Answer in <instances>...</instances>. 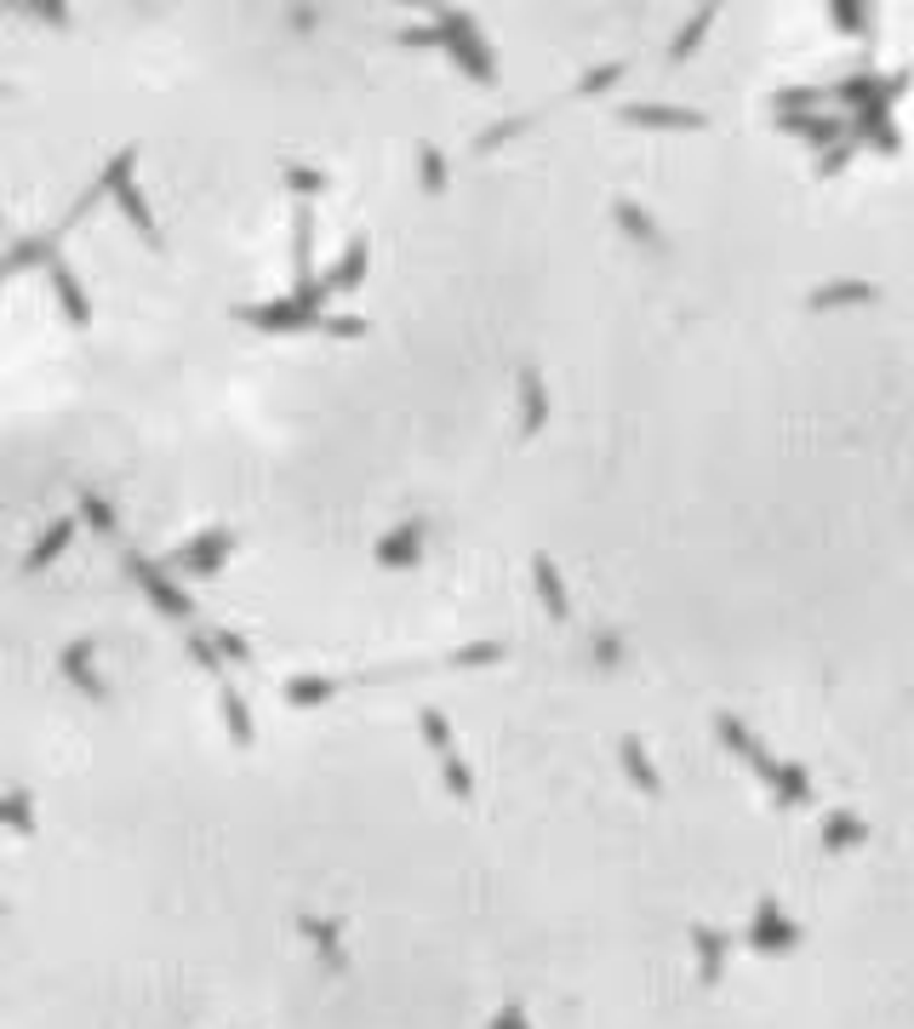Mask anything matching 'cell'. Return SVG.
I'll list each match as a JSON object with an SVG mask.
<instances>
[{"mask_svg":"<svg viewBox=\"0 0 914 1029\" xmlns=\"http://www.w3.org/2000/svg\"><path fill=\"white\" fill-rule=\"evenodd\" d=\"M435 35H441V46L457 58V69L469 74V81H480V86H492L497 81V63H492V46L474 35V17L469 12H435Z\"/></svg>","mask_w":914,"mask_h":1029,"instance_id":"1","label":"cell"},{"mask_svg":"<svg viewBox=\"0 0 914 1029\" xmlns=\"http://www.w3.org/2000/svg\"><path fill=\"white\" fill-rule=\"evenodd\" d=\"M132 161H138L132 149H126V155H115V161H109V172H104V184H97V189H115L120 212L138 223V235H143L149 246H161V230H155V218H149V200H143V189L132 184Z\"/></svg>","mask_w":914,"mask_h":1029,"instance_id":"2","label":"cell"},{"mask_svg":"<svg viewBox=\"0 0 914 1029\" xmlns=\"http://www.w3.org/2000/svg\"><path fill=\"white\" fill-rule=\"evenodd\" d=\"M126 572H132V584L155 600V607L166 612V618H195V600L177 589L172 578H166V566H155V561H143V556H126Z\"/></svg>","mask_w":914,"mask_h":1029,"instance_id":"3","label":"cell"},{"mask_svg":"<svg viewBox=\"0 0 914 1029\" xmlns=\"http://www.w3.org/2000/svg\"><path fill=\"white\" fill-rule=\"evenodd\" d=\"M749 944L760 949V956H789V949L800 944V926H795L789 915L777 910V898H772V892L754 903V926H749Z\"/></svg>","mask_w":914,"mask_h":1029,"instance_id":"4","label":"cell"},{"mask_svg":"<svg viewBox=\"0 0 914 1029\" xmlns=\"http://www.w3.org/2000/svg\"><path fill=\"white\" fill-rule=\"evenodd\" d=\"M228 549H235V533H228V526H207V533H200L195 543L177 549L172 566H177V572H189V578H218V566H223Z\"/></svg>","mask_w":914,"mask_h":1029,"instance_id":"5","label":"cell"},{"mask_svg":"<svg viewBox=\"0 0 914 1029\" xmlns=\"http://www.w3.org/2000/svg\"><path fill=\"white\" fill-rule=\"evenodd\" d=\"M623 127H657V132H703L708 115L703 109H686V104H629L618 109Z\"/></svg>","mask_w":914,"mask_h":1029,"instance_id":"6","label":"cell"},{"mask_svg":"<svg viewBox=\"0 0 914 1029\" xmlns=\"http://www.w3.org/2000/svg\"><path fill=\"white\" fill-rule=\"evenodd\" d=\"M235 320L263 326V332H315V315H303L292 297H274V304H241Z\"/></svg>","mask_w":914,"mask_h":1029,"instance_id":"7","label":"cell"},{"mask_svg":"<svg viewBox=\"0 0 914 1029\" xmlns=\"http://www.w3.org/2000/svg\"><path fill=\"white\" fill-rule=\"evenodd\" d=\"M418 556H423V521H400L389 538H377V561L389 572H412Z\"/></svg>","mask_w":914,"mask_h":1029,"instance_id":"8","label":"cell"},{"mask_svg":"<svg viewBox=\"0 0 914 1029\" xmlns=\"http://www.w3.org/2000/svg\"><path fill=\"white\" fill-rule=\"evenodd\" d=\"M612 212H618V230L634 241V246H641V253H652V258H664L669 253V241H664V230H657V223L641 212V207H634V200L629 195H618L612 200Z\"/></svg>","mask_w":914,"mask_h":1029,"instance_id":"9","label":"cell"},{"mask_svg":"<svg viewBox=\"0 0 914 1029\" xmlns=\"http://www.w3.org/2000/svg\"><path fill=\"white\" fill-rule=\"evenodd\" d=\"M715 733H720V744H726V749H731V756H738V761H749V767H754L760 777H772V767H777V761L766 756V749H760V738L749 733L743 721H731V715H720V721H715Z\"/></svg>","mask_w":914,"mask_h":1029,"instance_id":"10","label":"cell"},{"mask_svg":"<svg viewBox=\"0 0 914 1029\" xmlns=\"http://www.w3.org/2000/svg\"><path fill=\"white\" fill-rule=\"evenodd\" d=\"M549 418V389H543V372L538 366H520V430L538 435Z\"/></svg>","mask_w":914,"mask_h":1029,"instance_id":"11","label":"cell"},{"mask_svg":"<svg viewBox=\"0 0 914 1029\" xmlns=\"http://www.w3.org/2000/svg\"><path fill=\"white\" fill-rule=\"evenodd\" d=\"M880 297V287L875 281H829V287H818L806 297L811 309H852V304H875Z\"/></svg>","mask_w":914,"mask_h":1029,"instance_id":"12","label":"cell"},{"mask_svg":"<svg viewBox=\"0 0 914 1029\" xmlns=\"http://www.w3.org/2000/svg\"><path fill=\"white\" fill-rule=\"evenodd\" d=\"M531 578H538V600L549 607V618L566 623L572 618V600H566V584H561V566H554L549 556H538V561H531Z\"/></svg>","mask_w":914,"mask_h":1029,"instance_id":"13","label":"cell"},{"mask_svg":"<svg viewBox=\"0 0 914 1029\" xmlns=\"http://www.w3.org/2000/svg\"><path fill=\"white\" fill-rule=\"evenodd\" d=\"M777 127L806 138L811 149H834V138H841V120L834 115H777Z\"/></svg>","mask_w":914,"mask_h":1029,"instance_id":"14","label":"cell"},{"mask_svg":"<svg viewBox=\"0 0 914 1029\" xmlns=\"http://www.w3.org/2000/svg\"><path fill=\"white\" fill-rule=\"evenodd\" d=\"M692 949H698V978L703 984H720V967H726V938L715 926H692Z\"/></svg>","mask_w":914,"mask_h":1029,"instance_id":"15","label":"cell"},{"mask_svg":"<svg viewBox=\"0 0 914 1029\" xmlns=\"http://www.w3.org/2000/svg\"><path fill=\"white\" fill-rule=\"evenodd\" d=\"M292 269H297V287L315 281V223H309V207H297V218H292Z\"/></svg>","mask_w":914,"mask_h":1029,"instance_id":"16","label":"cell"},{"mask_svg":"<svg viewBox=\"0 0 914 1029\" xmlns=\"http://www.w3.org/2000/svg\"><path fill=\"white\" fill-rule=\"evenodd\" d=\"M766 784H772V795H777V807H806V800H811V784H806V772H800L795 761H777Z\"/></svg>","mask_w":914,"mask_h":1029,"instance_id":"17","label":"cell"},{"mask_svg":"<svg viewBox=\"0 0 914 1029\" xmlns=\"http://www.w3.org/2000/svg\"><path fill=\"white\" fill-rule=\"evenodd\" d=\"M823 846L829 852H846V846H869V823L852 818V812H829L823 818Z\"/></svg>","mask_w":914,"mask_h":1029,"instance_id":"18","label":"cell"},{"mask_svg":"<svg viewBox=\"0 0 914 1029\" xmlns=\"http://www.w3.org/2000/svg\"><path fill=\"white\" fill-rule=\"evenodd\" d=\"M46 269H52V287H58V297H63V315L74 320V326H86V297H81V281H74V274H69V264L52 253V258H46Z\"/></svg>","mask_w":914,"mask_h":1029,"instance_id":"19","label":"cell"},{"mask_svg":"<svg viewBox=\"0 0 914 1029\" xmlns=\"http://www.w3.org/2000/svg\"><path fill=\"white\" fill-rule=\"evenodd\" d=\"M623 772L641 784V795H664V777H657V767H652V756H646L641 738H623Z\"/></svg>","mask_w":914,"mask_h":1029,"instance_id":"20","label":"cell"},{"mask_svg":"<svg viewBox=\"0 0 914 1029\" xmlns=\"http://www.w3.org/2000/svg\"><path fill=\"white\" fill-rule=\"evenodd\" d=\"M303 938H315V949H320V956H326V967H332V972H343L349 961H343V926L338 921H315V915H303Z\"/></svg>","mask_w":914,"mask_h":1029,"instance_id":"21","label":"cell"},{"mask_svg":"<svg viewBox=\"0 0 914 1029\" xmlns=\"http://www.w3.org/2000/svg\"><path fill=\"white\" fill-rule=\"evenodd\" d=\"M366 253H372L366 235H354V241L343 246V264L332 269V281H326V287H338V292H354V287H361V281H366Z\"/></svg>","mask_w":914,"mask_h":1029,"instance_id":"22","label":"cell"},{"mask_svg":"<svg viewBox=\"0 0 914 1029\" xmlns=\"http://www.w3.org/2000/svg\"><path fill=\"white\" fill-rule=\"evenodd\" d=\"M63 675L74 687H81L86 698H104V681H97V669H92V646L86 641H74L69 652H63Z\"/></svg>","mask_w":914,"mask_h":1029,"instance_id":"23","label":"cell"},{"mask_svg":"<svg viewBox=\"0 0 914 1029\" xmlns=\"http://www.w3.org/2000/svg\"><path fill=\"white\" fill-rule=\"evenodd\" d=\"M332 692H338V681H326V675H292V681H286L292 710H320Z\"/></svg>","mask_w":914,"mask_h":1029,"instance_id":"24","label":"cell"},{"mask_svg":"<svg viewBox=\"0 0 914 1029\" xmlns=\"http://www.w3.org/2000/svg\"><path fill=\"white\" fill-rule=\"evenodd\" d=\"M58 253V241H46V235H35V241H17L7 258H0V281H7V274H17V269H30V264H46Z\"/></svg>","mask_w":914,"mask_h":1029,"instance_id":"25","label":"cell"},{"mask_svg":"<svg viewBox=\"0 0 914 1029\" xmlns=\"http://www.w3.org/2000/svg\"><path fill=\"white\" fill-rule=\"evenodd\" d=\"M0 823L17 830V835H35V800H30V790H7V795H0Z\"/></svg>","mask_w":914,"mask_h":1029,"instance_id":"26","label":"cell"},{"mask_svg":"<svg viewBox=\"0 0 914 1029\" xmlns=\"http://www.w3.org/2000/svg\"><path fill=\"white\" fill-rule=\"evenodd\" d=\"M218 710H223V726H228V738H235L241 749H246L251 738H258V733H251V715H246V698H241L235 687H223V698H218Z\"/></svg>","mask_w":914,"mask_h":1029,"instance_id":"27","label":"cell"},{"mask_svg":"<svg viewBox=\"0 0 914 1029\" xmlns=\"http://www.w3.org/2000/svg\"><path fill=\"white\" fill-rule=\"evenodd\" d=\"M708 23H715V7H703V12H692V23L669 40V63H686L703 46V35H708Z\"/></svg>","mask_w":914,"mask_h":1029,"instance_id":"28","label":"cell"},{"mask_svg":"<svg viewBox=\"0 0 914 1029\" xmlns=\"http://www.w3.org/2000/svg\"><path fill=\"white\" fill-rule=\"evenodd\" d=\"M509 658V646L503 641H474V646H457L446 664H457V669H487V664H503Z\"/></svg>","mask_w":914,"mask_h":1029,"instance_id":"29","label":"cell"},{"mask_svg":"<svg viewBox=\"0 0 914 1029\" xmlns=\"http://www.w3.org/2000/svg\"><path fill=\"white\" fill-rule=\"evenodd\" d=\"M69 538H74V521H58L52 533H46V538H40V543L30 549V572H40L46 561H58L63 549H69Z\"/></svg>","mask_w":914,"mask_h":1029,"instance_id":"30","label":"cell"},{"mask_svg":"<svg viewBox=\"0 0 914 1029\" xmlns=\"http://www.w3.org/2000/svg\"><path fill=\"white\" fill-rule=\"evenodd\" d=\"M418 161H423V195H446V155H441V149L423 143Z\"/></svg>","mask_w":914,"mask_h":1029,"instance_id":"31","label":"cell"},{"mask_svg":"<svg viewBox=\"0 0 914 1029\" xmlns=\"http://www.w3.org/2000/svg\"><path fill=\"white\" fill-rule=\"evenodd\" d=\"M441 772H446V790H452L457 800L474 795V777H469V767H464V756H457V749H452V756H441Z\"/></svg>","mask_w":914,"mask_h":1029,"instance_id":"32","label":"cell"},{"mask_svg":"<svg viewBox=\"0 0 914 1029\" xmlns=\"http://www.w3.org/2000/svg\"><path fill=\"white\" fill-rule=\"evenodd\" d=\"M423 738H429V749H435V756H452V726H446V715L441 710H423Z\"/></svg>","mask_w":914,"mask_h":1029,"instance_id":"33","label":"cell"},{"mask_svg":"<svg viewBox=\"0 0 914 1029\" xmlns=\"http://www.w3.org/2000/svg\"><path fill=\"white\" fill-rule=\"evenodd\" d=\"M829 17L841 23L846 35H863V30H869V7H857V0H834V7H829Z\"/></svg>","mask_w":914,"mask_h":1029,"instance_id":"34","label":"cell"},{"mask_svg":"<svg viewBox=\"0 0 914 1029\" xmlns=\"http://www.w3.org/2000/svg\"><path fill=\"white\" fill-rule=\"evenodd\" d=\"M589 652H595V664H600V669H618V664H623V641H618L612 630H595Z\"/></svg>","mask_w":914,"mask_h":1029,"instance_id":"35","label":"cell"},{"mask_svg":"<svg viewBox=\"0 0 914 1029\" xmlns=\"http://www.w3.org/2000/svg\"><path fill=\"white\" fill-rule=\"evenodd\" d=\"M81 515L92 521V533H115V515H109V504H104V498H97L92 487L81 492Z\"/></svg>","mask_w":914,"mask_h":1029,"instance_id":"36","label":"cell"},{"mask_svg":"<svg viewBox=\"0 0 914 1029\" xmlns=\"http://www.w3.org/2000/svg\"><path fill=\"white\" fill-rule=\"evenodd\" d=\"M286 189H292V195H320V189H326V172H315V166H286Z\"/></svg>","mask_w":914,"mask_h":1029,"instance_id":"37","label":"cell"},{"mask_svg":"<svg viewBox=\"0 0 914 1029\" xmlns=\"http://www.w3.org/2000/svg\"><path fill=\"white\" fill-rule=\"evenodd\" d=\"M212 646H218V658H223V664H251V646H246L235 630H218Z\"/></svg>","mask_w":914,"mask_h":1029,"instance_id":"38","label":"cell"},{"mask_svg":"<svg viewBox=\"0 0 914 1029\" xmlns=\"http://www.w3.org/2000/svg\"><path fill=\"white\" fill-rule=\"evenodd\" d=\"M612 81H623V63H600V69H589V74L577 81V92H583V97H595V92H606Z\"/></svg>","mask_w":914,"mask_h":1029,"instance_id":"39","label":"cell"},{"mask_svg":"<svg viewBox=\"0 0 914 1029\" xmlns=\"http://www.w3.org/2000/svg\"><path fill=\"white\" fill-rule=\"evenodd\" d=\"M315 326H320V332H332V338H366V320L361 315H320Z\"/></svg>","mask_w":914,"mask_h":1029,"instance_id":"40","label":"cell"},{"mask_svg":"<svg viewBox=\"0 0 914 1029\" xmlns=\"http://www.w3.org/2000/svg\"><path fill=\"white\" fill-rule=\"evenodd\" d=\"M526 127H531V115H515V120H503V127L480 132V149H497V143H509V138H520Z\"/></svg>","mask_w":914,"mask_h":1029,"instance_id":"41","label":"cell"},{"mask_svg":"<svg viewBox=\"0 0 914 1029\" xmlns=\"http://www.w3.org/2000/svg\"><path fill=\"white\" fill-rule=\"evenodd\" d=\"M189 652H195V664H200V669H212V675L223 669V658H218V646H212L207 635H189Z\"/></svg>","mask_w":914,"mask_h":1029,"instance_id":"42","label":"cell"},{"mask_svg":"<svg viewBox=\"0 0 914 1029\" xmlns=\"http://www.w3.org/2000/svg\"><path fill=\"white\" fill-rule=\"evenodd\" d=\"M880 81H875V74H852V81L841 86V97H846V104H863V97H869Z\"/></svg>","mask_w":914,"mask_h":1029,"instance_id":"43","label":"cell"},{"mask_svg":"<svg viewBox=\"0 0 914 1029\" xmlns=\"http://www.w3.org/2000/svg\"><path fill=\"white\" fill-rule=\"evenodd\" d=\"M400 46H418V52H429V46H441V35H435V23H429V30H400Z\"/></svg>","mask_w":914,"mask_h":1029,"instance_id":"44","label":"cell"},{"mask_svg":"<svg viewBox=\"0 0 914 1029\" xmlns=\"http://www.w3.org/2000/svg\"><path fill=\"white\" fill-rule=\"evenodd\" d=\"M846 161H852V149H841V143H834V149H829V155L818 161V178H834V172H841Z\"/></svg>","mask_w":914,"mask_h":1029,"instance_id":"45","label":"cell"},{"mask_svg":"<svg viewBox=\"0 0 914 1029\" xmlns=\"http://www.w3.org/2000/svg\"><path fill=\"white\" fill-rule=\"evenodd\" d=\"M492 1029H531V1024H526V1013H520V1007H503V1013L492 1018Z\"/></svg>","mask_w":914,"mask_h":1029,"instance_id":"46","label":"cell"},{"mask_svg":"<svg viewBox=\"0 0 914 1029\" xmlns=\"http://www.w3.org/2000/svg\"><path fill=\"white\" fill-rule=\"evenodd\" d=\"M0 915H7V903H0Z\"/></svg>","mask_w":914,"mask_h":1029,"instance_id":"47","label":"cell"}]
</instances>
